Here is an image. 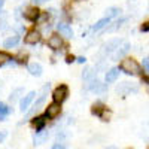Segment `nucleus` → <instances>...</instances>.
Listing matches in <instances>:
<instances>
[{"label":"nucleus","instance_id":"f257e3e1","mask_svg":"<svg viewBox=\"0 0 149 149\" xmlns=\"http://www.w3.org/2000/svg\"><path fill=\"white\" fill-rule=\"evenodd\" d=\"M119 70L127 74H140L142 67L134 58H125L119 63Z\"/></svg>","mask_w":149,"mask_h":149},{"label":"nucleus","instance_id":"f03ea898","mask_svg":"<svg viewBox=\"0 0 149 149\" xmlns=\"http://www.w3.org/2000/svg\"><path fill=\"white\" fill-rule=\"evenodd\" d=\"M48 90H49V84H46V85L43 86V88H42V95L36 100V103L33 104L31 110H29V112H27V115H26V118L22 119V122H26V121H27L33 113H34V112H37V110H39V109L42 107V104H43V103H45V100H46V91H48ZM22 122H21V124H22Z\"/></svg>","mask_w":149,"mask_h":149},{"label":"nucleus","instance_id":"7ed1b4c3","mask_svg":"<svg viewBox=\"0 0 149 149\" xmlns=\"http://www.w3.org/2000/svg\"><path fill=\"white\" fill-rule=\"evenodd\" d=\"M91 113L98 116L102 121H109L110 118V110H107V107L103 103H94L91 107Z\"/></svg>","mask_w":149,"mask_h":149},{"label":"nucleus","instance_id":"20e7f679","mask_svg":"<svg viewBox=\"0 0 149 149\" xmlns=\"http://www.w3.org/2000/svg\"><path fill=\"white\" fill-rule=\"evenodd\" d=\"M69 95V88H67V85H58L57 88L54 90L52 93V100L58 104H61L63 102H66V98Z\"/></svg>","mask_w":149,"mask_h":149},{"label":"nucleus","instance_id":"39448f33","mask_svg":"<svg viewBox=\"0 0 149 149\" xmlns=\"http://www.w3.org/2000/svg\"><path fill=\"white\" fill-rule=\"evenodd\" d=\"M128 51H130V43L125 42V40H122V42L115 48V51L110 54V60H112V61H118L119 58H122L124 55H125Z\"/></svg>","mask_w":149,"mask_h":149},{"label":"nucleus","instance_id":"423d86ee","mask_svg":"<svg viewBox=\"0 0 149 149\" xmlns=\"http://www.w3.org/2000/svg\"><path fill=\"white\" fill-rule=\"evenodd\" d=\"M137 91H139V86L136 84H133V82H122L119 86H116V93L122 97L128 95L131 93H137Z\"/></svg>","mask_w":149,"mask_h":149},{"label":"nucleus","instance_id":"0eeeda50","mask_svg":"<svg viewBox=\"0 0 149 149\" xmlns=\"http://www.w3.org/2000/svg\"><path fill=\"white\" fill-rule=\"evenodd\" d=\"M88 90L93 91V93H95V94H104L107 91V86L102 81H98V79L94 78V79H91L88 82Z\"/></svg>","mask_w":149,"mask_h":149},{"label":"nucleus","instance_id":"6e6552de","mask_svg":"<svg viewBox=\"0 0 149 149\" xmlns=\"http://www.w3.org/2000/svg\"><path fill=\"white\" fill-rule=\"evenodd\" d=\"M60 112H61V107L58 103H51V104H48L46 110H45V118L48 119H55L58 115H60Z\"/></svg>","mask_w":149,"mask_h":149},{"label":"nucleus","instance_id":"1a4fd4ad","mask_svg":"<svg viewBox=\"0 0 149 149\" xmlns=\"http://www.w3.org/2000/svg\"><path fill=\"white\" fill-rule=\"evenodd\" d=\"M121 42H122V39H110L109 42H106L102 48V55H110Z\"/></svg>","mask_w":149,"mask_h":149},{"label":"nucleus","instance_id":"9d476101","mask_svg":"<svg viewBox=\"0 0 149 149\" xmlns=\"http://www.w3.org/2000/svg\"><path fill=\"white\" fill-rule=\"evenodd\" d=\"M34 97H36V91H30L27 95H24L21 98V100H19V109H21V112H26L30 107V104L34 100Z\"/></svg>","mask_w":149,"mask_h":149},{"label":"nucleus","instance_id":"9b49d317","mask_svg":"<svg viewBox=\"0 0 149 149\" xmlns=\"http://www.w3.org/2000/svg\"><path fill=\"white\" fill-rule=\"evenodd\" d=\"M42 39V36H40V31H37V30H30L26 37H24V42H26L27 45H36V43H39Z\"/></svg>","mask_w":149,"mask_h":149},{"label":"nucleus","instance_id":"f8f14e48","mask_svg":"<svg viewBox=\"0 0 149 149\" xmlns=\"http://www.w3.org/2000/svg\"><path fill=\"white\" fill-rule=\"evenodd\" d=\"M39 17H40V10L37 8H29L26 12H24V18L31 21V22H36L37 19H39Z\"/></svg>","mask_w":149,"mask_h":149},{"label":"nucleus","instance_id":"ddd939ff","mask_svg":"<svg viewBox=\"0 0 149 149\" xmlns=\"http://www.w3.org/2000/svg\"><path fill=\"white\" fill-rule=\"evenodd\" d=\"M57 30L60 31L61 36L69 37V39L73 36V30H72V27L69 26V24H66V22H60V24H57Z\"/></svg>","mask_w":149,"mask_h":149},{"label":"nucleus","instance_id":"4468645a","mask_svg":"<svg viewBox=\"0 0 149 149\" xmlns=\"http://www.w3.org/2000/svg\"><path fill=\"white\" fill-rule=\"evenodd\" d=\"M61 45H63V39H61L58 34H52L48 39V46L51 48V49H60Z\"/></svg>","mask_w":149,"mask_h":149},{"label":"nucleus","instance_id":"2eb2a0df","mask_svg":"<svg viewBox=\"0 0 149 149\" xmlns=\"http://www.w3.org/2000/svg\"><path fill=\"white\" fill-rule=\"evenodd\" d=\"M45 124H46V119L45 116H34L31 119V125L36 128V131H40L45 128Z\"/></svg>","mask_w":149,"mask_h":149},{"label":"nucleus","instance_id":"dca6fc26","mask_svg":"<svg viewBox=\"0 0 149 149\" xmlns=\"http://www.w3.org/2000/svg\"><path fill=\"white\" fill-rule=\"evenodd\" d=\"M48 136H49V133H48V131H43V133H42V130H40V131H36L34 137H33L34 146H37V145H42V143H45V140L48 139Z\"/></svg>","mask_w":149,"mask_h":149},{"label":"nucleus","instance_id":"f3484780","mask_svg":"<svg viewBox=\"0 0 149 149\" xmlns=\"http://www.w3.org/2000/svg\"><path fill=\"white\" fill-rule=\"evenodd\" d=\"M119 76V67H113V69H110L107 73H106V82L107 84H112V82H115Z\"/></svg>","mask_w":149,"mask_h":149},{"label":"nucleus","instance_id":"a211bd4d","mask_svg":"<svg viewBox=\"0 0 149 149\" xmlns=\"http://www.w3.org/2000/svg\"><path fill=\"white\" fill-rule=\"evenodd\" d=\"M27 69H29V73L31 74V76H40L42 72H43V69L39 63H31V64H29Z\"/></svg>","mask_w":149,"mask_h":149},{"label":"nucleus","instance_id":"6ab92c4d","mask_svg":"<svg viewBox=\"0 0 149 149\" xmlns=\"http://www.w3.org/2000/svg\"><path fill=\"white\" fill-rule=\"evenodd\" d=\"M110 19H112V18H109V17H104V18H102V19H98V21L95 22V26H93V31H100L102 29H104L106 26H109Z\"/></svg>","mask_w":149,"mask_h":149},{"label":"nucleus","instance_id":"aec40b11","mask_svg":"<svg viewBox=\"0 0 149 149\" xmlns=\"http://www.w3.org/2000/svg\"><path fill=\"white\" fill-rule=\"evenodd\" d=\"M10 113H12V107H9L5 103L0 102V121H5Z\"/></svg>","mask_w":149,"mask_h":149},{"label":"nucleus","instance_id":"412c9836","mask_svg":"<svg viewBox=\"0 0 149 149\" xmlns=\"http://www.w3.org/2000/svg\"><path fill=\"white\" fill-rule=\"evenodd\" d=\"M18 43H19V36H10L3 42L5 48H15Z\"/></svg>","mask_w":149,"mask_h":149},{"label":"nucleus","instance_id":"4be33fe9","mask_svg":"<svg viewBox=\"0 0 149 149\" xmlns=\"http://www.w3.org/2000/svg\"><path fill=\"white\" fill-rule=\"evenodd\" d=\"M94 78H95V72H94L91 67H86V69L84 70V73H82V79L86 81V82H90V81L94 79Z\"/></svg>","mask_w":149,"mask_h":149},{"label":"nucleus","instance_id":"5701e85b","mask_svg":"<svg viewBox=\"0 0 149 149\" xmlns=\"http://www.w3.org/2000/svg\"><path fill=\"white\" fill-rule=\"evenodd\" d=\"M21 94H24V90H22V88H17L15 91H12L10 95H9V102H10V103L18 102L19 97H21Z\"/></svg>","mask_w":149,"mask_h":149},{"label":"nucleus","instance_id":"b1692460","mask_svg":"<svg viewBox=\"0 0 149 149\" xmlns=\"http://www.w3.org/2000/svg\"><path fill=\"white\" fill-rule=\"evenodd\" d=\"M0 30L2 31L8 30V14L5 10H2V14H0Z\"/></svg>","mask_w":149,"mask_h":149},{"label":"nucleus","instance_id":"393cba45","mask_svg":"<svg viewBox=\"0 0 149 149\" xmlns=\"http://www.w3.org/2000/svg\"><path fill=\"white\" fill-rule=\"evenodd\" d=\"M10 60H14V58H12V55H9L8 52L0 51V67H2V66H5L6 63H9Z\"/></svg>","mask_w":149,"mask_h":149},{"label":"nucleus","instance_id":"a878e982","mask_svg":"<svg viewBox=\"0 0 149 149\" xmlns=\"http://www.w3.org/2000/svg\"><path fill=\"white\" fill-rule=\"evenodd\" d=\"M119 12H121V9H118V8H109V9H106V17L115 18L119 15Z\"/></svg>","mask_w":149,"mask_h":149},{"label":"nucleus","instance_id":"bb28decb","mask_svg":"<svg viewBox=\"0 0 149 149\" xmlns=\"http://www.w3.org/2000/svg\"><path fill=\"white\" fill-rule=\"evenodd\" d=\"M27 58H29V55H27V54H24V52L21 51V52H19V54H18V55H17L14 60L17 61L18 64H26V63H27Z\"/></svg>","mask_w":149,"mask_h":149},{"label":"nucleus","instance_id":"cd10ccee","mask_svg":"<svg viewBox=\"0 0 149 149\" xmlns=\"http://www.w3.org/2000/svg\"><path fill=\"white\" fill-rule=\"evenodd\" d=\"M143 69H145L146 72H149V58H145V60H143Z\"/></svg>","mask_w":149,"mask_h":149},{"label":"nucleus","instance_id":"c85d7f7f","mask_svg":"<svg viewBox=\"0 0 149 149\" xmlns=\"http://www.w3.org/2000/svg\"><path fill=\"white\" fill-rule=\"evenodd\" d=\"M140 31H149V22H145V24H142Z\"/></svg>","mask_w":149,"mask_h":149},{"label":"nucleus","instance_id":"c756f323","mask_svg":"<svg viewBox=\"0 0 149 149\" xmlns=\"http://www.w3.org/2000/svg\"><path fill=\"white\" fill-rule=\"evenodd\" d=\"M8 137V133L6 131H0V142H3Z\"/></svg>","mask_w":149,"mask_h":149},{"label":"nucleus","instance_id":"7c9ffc66","mask_svg":"<svg viewBox=\"0 0 149 149\" xmlns=\"http://www.w3.org/2000/svg\"><path fill=\"white\" fill-rule=\"evenodd\" d=\"M74 60H76V58H74L73 55H67V58H66V63H69V64H70V63H73Z\"/></svg>","mask_w":149,"mask_h":149},{"label":"nucleus","instance_id":"2f4dec72","mask_svg":"<svg viewBox=\"0 0 149 149\" xmlns=\"http://www.w3.org/2000/svg\"><path fill=\"white\" fill-rule=\"evenodd\" d=\"M58 148H60V149H63V148H64V145H61V143H58V142L52 145V149H58Z\"/></svg>","mask_w":149,"mask_h":149},{"label":"nucleus","instance_id":"473e14b6","mask_svg":"<svg viewBox=\"0 0 149 149\" xmlns=\"http://www.w3.org/2000/svg\"><path fill=\"white\" fill-rule=\"evenodd\" d=\"M76 61L82 64V63H85V61H86V58H85V57H78V58H76Z\"/></svg>","mask_w":149,"mask_h":149},{"label":"nucleus","instance_id":"72a5a7b5","mask_svg":"<svg viewBox=\"0 0 149 149\" xmlns=\"http://www.w3.org/2000/svg\"><path fill=\"white\" fill-rule=\"evenodd\" d=\"M31 2L34 3V5H42V3H45L46 0H31Z\"/></svg>","mask_w":149,"mask_h":149},{"label":"nucleus","instance_id":"f704fd0d","mask_svg":"<svg viewBox=\"0 0 149 149\" xmlns=\"http://www.w3.org/2000/svg\"><path fill=\"white\" fill-rule=\"evenodd\" d=\"M142 81H143V84H148V85H149V76H143Z\"/></svg>","mask_w":149,"mask_h":149},{"label":"nucleus","instance_id":"c9c22d12","mask_svg":"<svg viewBox=\"0 0 149 149\" xmlns=\"http://www.w3.org/2000/svg\"><path fill=\"white\" fill-rule=\"evenodd\" d=\"M3 5H5V0H0V9L3 8Z\"/></svg>","mask_w":149,"mask_h":149},{"label":"nucleus","instance_id":"e433bc0d","mask_svg":"<svg viewBox=\"0 0 149 149\" xmlns=\"http://www.w3.org/2000/svg\"><path fill=\"white\" fill-rule=\"evenodd\" d=\"M76 2H82V0H76Z\"/></svg>","mask_w":149,"mask_h":149}]
</instances>
